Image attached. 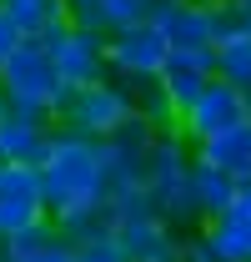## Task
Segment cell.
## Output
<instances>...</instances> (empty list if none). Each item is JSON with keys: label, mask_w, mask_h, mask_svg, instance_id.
I'll return each mask as SVG.
<instances>
[{"label": "cell", "mask_w": 251, "mask_h": 262, "mask_svg": "<svg viewBox=\"0 0 251 262\" xmlns=\"http://www.w3.org/2000/svg\"><path fill=\"white\" fill-rule=\"evenodd\" d=\"M45 177V202H51V217L65 212H81V207H101L111 202V182H106V146L95 136L81 131H56L51 141V157L40 162Z\"/></svg>", "instance_id": "6da1fadb"}, {"label": "cell", "mask_w": 251, "mask_h": 262, "mask_svg": "<svg viewBox=\"0 0 251 262\" xmlns=\"http://www.w3.org/2000/svg\"><path fill=\"white\" fill-rule=\"evenodd\" d=\"M0 91H5V101L15 106V111H31V116H56L65 101V76L61 66H56V56L45 51V40H26L10 61L0 66Z\"/></svg>", "instance_id": "7a4b0ae2"}, {"label": "cell", "mask_w": 251, "mask_h": 262, "mask_svg": "<svg viewBox=\"0 0 251 262\" xmlns=\"http://www.w3.org/2000/svg\"><path fill=\"white\" fill-rule=\"evenodd\" d=\"M131 116H136V91L126 81H111V76L91 81V86H70L61 111H56V121L65 131H81V136H95V141L121 131Z\"/></svg>", "instance_id": "3957f363"}, {"label": "cell", "mask_w": 251, "mask_h": 262, "mask_svg": "<svg viewBox=\"0 0 251 262\" xmlns=\"http://www.w3.org/2000/svg\"><path fill=\"white\" fill-rule=\"evenodd\" d=\"M111 212H116V242L126 262H181V242L171 237V222L156 212L146 192L111 196Z\"/></svg>", "instance_id": "277c9868"}, {"label": "cell", "mask_w": 251, "mask_h": 262, "mask_svg": "<svg viewBox=\"0 0 251 262\" xmlns=\"http://www.w3.org/2000/svg\"><path fill=\"white\" fill-rule=\"evenodd\" d=\"M35 40H45V51L56 56L65 86H91V81H106V76H111V46H106L111 35L86 31V26H76L70 15L56 20L51 31L35 35Z\"/></svg>", "instance_id": "5b68a950"}, {"label": "cell", "mask_w": 251, "mask_h": 262, "mask_svg": "<svg viewBox=\"0 0 251 262\" xmlns=\"http://www.w3.org/2000/svg\"><path fill=\"white\" fill-rule=\"evenodd\" d=\"M241 121H251V96L241 91V86H231V81H221V76H216L201 96L191 101V111H181L176 131L196 146V141H211V136L241 126Z\"/></svg>", "instance_id": "8992f818"}, {"label": "cell", "mask_w": 251, "mask_h": 262, "mask_svg": "<svg viewBox=\"0 0 251 262\" xmlns=\"http://www.w3.org/2000/svg\"><path fill=\"white\" fill-rule=\"evenodd\" d=\"M51 217V202H45V177L40 166L26 162H5L0 166V237H15V232L35 227Z\"/></svg>", "instance_id": "52a82bcc"}, {"label": "cell", "mask_w": 251, "mask_h": 262, "mask_svg": "<svg viewBox=\"0 0 251 262\" xmlns=\"http://www.w3.org/2000/svg\"><path fill=\"white\" fill-rule=\"evenodd\" d=\"M111 71L121 81H156L166 61H171V40L161 35L156 20L146 26H126V31H111Z\"/></svg>", "instance_id": "ba28073f"}, {"label": "cell", "mask_w": 251, "mask_h": 262, "mask_svg": "<svg viewBox=\"0 0 251 262\" xmlns=\"http://www.w3.org/2000/svg\"><path fill=\"white\" fill-rule=\"evenodd\" d=\"M156 26L171 40V51L216 46L221 40V5H211V0H166L156 10Z\"/></svg>", "instance_id": "9c48e42d"}, {"label": "cell", "mask_w": 251, "mask_h": 262, "mask_svg": "<svg viewBox=\"0 0 251 262\" xmlns=\"http://www.w3.org/2000/svg\"><path fill=\"white\" fill-rule=\"evenodd\" d=\"M216 81V46H186V51H171V61L161 71V86L176 111H191V101L201 96L206 86Z\"/></svg>", "instance_id": "30bf717a"}, {"label": "cell", "mask_w": 251, "mask_h": 262, "mask_svg": "<svg viewBox=\"0 0 251 262\" xmlns=\"http://www.w3.org/2000/svg\"><path fill=\"white\" fill-rule=\"evenodd\" d=\"M51 141H56V116H31V111H15L0 121V157L5 162H26L40 166L51 157Z\"/></svg>", "instance_id": "8fae6325"}, {"label": "cell", "mask_w": 251, "mask_h": 262, "mask_svg": "<svg viewBox=\"0 0 251 262\" xmlns=\"http://www.w3.org/2000/svg\"><path fill=\"white\" fill-rule=\"evenodd\" d=\"M201 232H206L216 262H251V182L236 187V196L226 202V212L211 217Z\"/></svg>", "instance_id": "7c38bea8"}, {"label": "cell", "mask_w": 251, "mask_h": 262, "mask_svg": "<svg viewBox=\"0 0 251 262\" xmlns=\"http://www.w3.org/2000/svg\"><path fill=\"white\" fill-rule=\"evenodd\" d=\"M196 157H201L206 166H216V171H226L236 187H246L251 182V121L221 131V136H211V141H196Z\"/></svg>", "instance_id": "4fadbf2b"}, {"label": "cell", "mask_w": 251, "mask_h": 262, "mask_svg": "<svg viewBox=\"0 0 251 262\" xmlns=\"http://www.w3.org/2000/svg\"><path fill=\"white\" fill-rule=\"evenodd\" d=\"M231 196H236V182H231L226 171H216V166H206L201 157L191 162V202H196V217H201V222H211V217H221Z\"/></svg>", "instance_id": "5bb4252c"}, {"label": "cell", "mask_w": 251, "mask_h": 262, "mask_svg": "<svg viewBox=\"0 0 251 262\" xmlns=\"http://www.w3.org/2000/svg\"><path fill=\"white\" fill-rule=\"evenodd\" d=\"M216 76L251 96V26H226L216 40Z\"/></svg>", "instance_id": "9a60e30c"}, {"label": "cell", "mask_w": 251, "mask_h": 262, "mask_svg": "<svg viewBox=\"0 0 251 262\" xmlns=\"http://www.w3.org/2000/svg\"><path fill=\"white\" fill-rule=\"evenodd\" d=\"M61 242H70L61 232V222H35V227L15 232V237H0V262H40L51 247H61Z\"/></svg>", "instance_id": "2e32d148"}, {"label": "cell", "mask_w": 251, "mask_h": 262, "mask_svg": "<svg viewBox=\"0 0 251 262\" xmlns=\"http://www.w3.org/2000/svg\"><path fill=\"white\" fill-rule=\"evenodd\" d=\"M20 26H26V35H45L56 20H65V0H0Z\"/></svg>", "instance_id": "e0dca14e"}, {"label": "cell", "mask_w": 251, "mask_h": 262, "mask_svg": "<svg viewBox=\"0 0 251 262\" xmlns=\"http://www.w3.org/2000/svg\"><path fill=\"white\" fill-rule=\"evenodd\" d=\"M166 0H101V15H106V35L126 31V26H146L156 20V10Z\"/></svg>", "instance_id": "ac0fdd59"}, {"label": "cell", "mask_w": 251, "mask_h": 262, "mask_svg": "<svg viewBox=\"0 0 251 262\" xmlns=\"http://www.w3.org/2000/svg\"><path fill=\"white\" fill-rule=\"evenodd\" d=\"M76 262H126V252L116 242V232H106V237H91V242H76Z\"/></svg>", "instance_id": "d6986e66"}, {"label": "cell", "mask_w": 251, "mask_h": 262, "mask_svg": "<svg viewBox=\"0 0 251 262\" xmlns=\"http://www.w3.org/2000/svg\"><path fill=\"white\" fill-rule=\"evenodd\" d=\"M26 40H31V35H26V26H20V20H15V15H10L5 5H0V66L10 61V56H15V51H20Z\"/></svg>", "instance_id": "ffe728a7"}, {"label": "cell", "mask_w": 251, "mask_h": 262, "mask_svg": "<svg viewBox=\"0 0 251 262\" xmlns=\"http://www.w3.org/2000/svg\"><path fill=\"white\" fill-rule=\"evenodd\" d=\"M65 15L86 31H101L106 35V15H101V0H65Z\"/></svg>", "instance_id": "44dd1931"}, {"label": "cell", "mask_w": 251, "mask_h": 262, "mask_svg": "<svg viewBox=\"0 0 251 262\" xmlns=\"http://www.w3.org/2000/svg\"><path fill=\"white\" fill-rule=\"evenodd\" d=\"M181 262H216L211 242H206V232H196L191 242H181Z\"/></svg>", "instance_id": "7402d4cb"}, {"label": "cell", "mask_w": 251, "mask_h": 262, "mask_svg": "<svg viewBox=\"0 0 251 262\" xmlns=\"http://www.w3.org/2000/svg\"><path fill=\"white\" fill-rule=\"evenodd\" d=\"M40 262H76V242H61V247H51Z\"/></svg>", "instance_id": "603a6c76"}, {"label": "cell", "mask_w": 251, "mask_h": 262, "mask_svg": "<svg viewBox=\"0 0 251 262\" xmlns=\"http://www.w3.org/2000/svg\"><path fill=\"white\" fill-rule=\"evenodd\" d=\"M5 116H10V101H5V91H0V121H5Z\"/></svg>", "instance_id": "cb8c5ba5"}, {"label": "cell", "mask_w": 251, "mask_h": 262, "mask_svg": "<svg viewBox=\"0 0 251 262\" xmlns=\"http://www.w3.org/2000/svg\"><path fill=\"white\" fill-rule=\"evenodd\" d=\"M231 5H236V10H246V15H251V0H231Z\"/></svg>", "instance_id": "d4e9b609"}, {"label": "cell", "mask_w": 251, "mask_h": 262, "mask_svg": "<svg viewBox=\"0 0 251 262\" xmlns=\"http://www.w3.org/2000/svg\"><path fill=\"white\" fill-rule=\"evenodd\" d=\"M0 166H5V157H0Z\"/></svg>", "instance_id": "484cf974"}]
</instances>
